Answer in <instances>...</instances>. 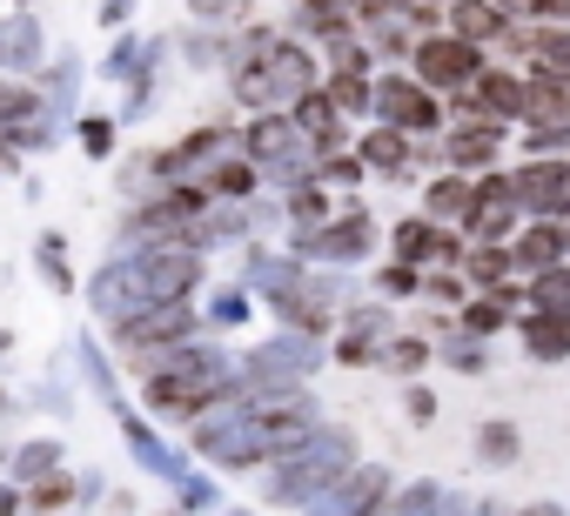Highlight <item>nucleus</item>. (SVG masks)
I'll return each mask as SVG.
<instances>
[{
	"label": "nucleus",
	"mask_w": 570,
	"mask_h": 516,
	"mask_svg": "<svg viewBox=\"0 0 570 516\" xmlns=\"http://www.w3.org/2000/svg\"><path fill=\"white\" fill-rule=\"evenodd\" d=\"M316 61H323V81H336V75L376 81V61H370V48H363L356 34H336V41H323V48H316Z\"/></svg>",
	"instance_id": "obj_35"
},
{
	"label": "nucleus",
	"mask_w": 570,
	"mask_h": 516,
	"mask_svg": "<svg viewBox=\"0 0 570 516\" xmlns=\"http://www.w3.org/2000/svg\"><path fill=\"white\" fill-rule=\"evenodd\" d=\"M35 269H41V282H48L55 296L75 289V255H68V235H61V228H41V235H35Z\"/></svg>",
	"instance_id": "obj_32"
},
{
	"label": "nucleus",
	"mask_w": 570,
	"mask_h": 516,
	"mask_svg": "<svg viewBox=\"0 0 570 516\" xmlns=\"http://www.w3.org/2000/svg\"><path fill=\"white\" fill-rule=\"evenodd\" d=\"M436 503H443V483L436 476H410V483H396L383 496V516H430Z\"/></svg>",
	"instance_id": "obj_41"
},
{
	"label": "nucleus",
	"mask_w": 570,
	"mask_h": 516,
	"mask_svg": "<svg viewBox=\"0 0 570 516\" xmlns=\"http://www.w3.org/2000/svg\"><path fill=\"white\" fill-rule=\"evenodd\" d=\"M376 369H383V376H423V369H436V343H430L423 329H396Z\"/></svg>",
	"instance_id": "obj_30"
},
{
	"label": "nucleus",
	"mask_w": 570,
	"mask_h": 516,
	"mask_svg": "<svg viewBox=\"0 0 570 516\" xmlns=\"http://www.w3.org/2000/svg\"><path fill=\"white\" fill-rule=\"evenodd\" d=\"M563 255H570V215H563Z\"/></svg>",
	"instance_id": "obj_59"
},
{
	"label": "nucleus",
	"mask_w": 570,
	"mask_h": 516,
	"mask_svg": "<svg viewBox=\"0 0 570 516\" xmlns=\"http://www.w3.org/2000/svg\"><path fill=\"white\" fill-rule=\"evenodd\" d=\"M128 282H135V316H141V309L188 302L208 282V262H202V255H188V248H175V241H161V248L128 255Z\"/></svg>",
	"instance_id": "obj_8"
},
{
	"label": "nucleus",
	"mask_w": 570,
	"mask_h": 516,
	"mask_svg": "<svg viewBox=\"0 0 570 516\" xmlns=\"http://www.w3.org/2000/svg\"><path fill=\"white\" fill-rule=\"evenodd\" d=\"M370 296L376 302H416L423 296V269H403V262H383V269H370Z\"/></svg>",
	"instance_id": "obj_42"
},
{
	"label": "nucleus",
	"mask_w": 570,
	"mask_h": 516,
	"mask_svg": "<svg viewBox=\"0 0 570 516\" xmlns=\"http://www.w3.org/2000/svg\"><path fill=\"white\" fill-rule=\"evenodd\" d=\"M396 329H403V322H396L390 302H376V296H370V302H350L343 322H336V336H330V363H336V369H376Z\"/></svg>",
	"instance_id": "obj_10"
},
{
	"label": "nucleus",
	"mask_w": 570,
	"mask_h": 516,
	"mask_svg": "<svg viewBox=\"0 0 570 516\" xmlns=\"http://www.w3.org/2000/svg\"><path fill=\"white\" fill-rule=\"evenodd\" d=\"M75 363H81L88 389H95L108 409H121V403H128V389H121V376H115V363H108V349H101L95 336H81V343H75Z\"/></svg>",
	"instance_id": "obj_33"
},
{
	"label": "nucleus",
	"mask_w": 570,
	"mask_h": 516,
	"mask_svg": "<svg viewBox=\"0 0 570 516\" xmlns=\"http://www.w3.org/2000/svg\"><path fill=\"white\" fill-rule=\"evenodd\" d=\"M436 363L456 369V376H490V343H476V336H463V329H443V336H436Z\"/></svg>",
	"instance_id": "obj_37"
},
{
	"label": "nucleus",
	"mask_w": 570,
	"mask_h": 516,
	"mask_svg": "<svg viewBox=\"0 0 570 516\" xmlns=\"http://www.w3.org/2000/svg\"><path fill=\"white\" fill-rule=\"evenodd\" d=\"M35 88H41V101H48V115L55 121H68V115H81V88H88V61L75 54V48H61L41 75H35Z\"/></svg>",
	"instance_id": "obj_22"
},
{
	"label": "nucleus",
	"mask_w": 570,
	"mask_h": 516,
	"mask_svg": "<svg viewBox=\"0 0 570 516\" xmlns=\"http://www.w3.org/2000/svg\"><path fill=\"white\" fill-rule=\"evenodd\" d=\"M510 175V195H517V215L523 221H557L563 215V188H570V161H550V155H530V161H517V168H503Z\"/></svg>",
	"instance_id": "obj_14"
},
{
	"label": "nucleus",
	"mask_w": 570,
	"mask_h": 516,
	"mask_svg": "<svg viewBox=\"0 0 570 516\" xmlns=\"http://www.w3.org/2000/svg\"><path fill=\"white\" fill-rule=\"evenodd\" d=\"M195 316H202V336L215 343V336H228V329H242V322L255 316V296H248L242 282H215V289H208V302H202Z\"/></svg>",
	"instance_id": "obj_27"
},
{
	"label": "nucleus",
	"mask_w": 570,
	"mask_h": 516,
	"mask_svg": "<svg viewBox=\"0 0 570 516\" xmlns=\"http://www.w3.org/2000/svg\"><path fill=\"white\" fill-rule=\"evenodd\" d=\"M423 302H430L436 316H456V309L470 302V282H463L456 269H423Z\"/></svg>",
	"instance_id": "obj_45"
},
{
	"label": "nucleus",
	"mask_w": 570,
	"mask_h": 516,
	"mask_svg": "<svg viewBox=\"0 0 570 516\" xmlns=\"http://www.w3.org/2000/svg\"><path fill=\"white\" fill-rule=\"evenodd\" d=\"M476 463L483 469H517L523 463V429L510 423V416H490V423H476Z\"/></svg>",
	"instance_id": "obj_29"
},
{
	"label": "nucleus",
	"mask_w": 570,
	"mask_h": 516,
	"mask_svg": "<svg viewBox=\"0 0 570 516\" xmlns=\"http://www.w3.org/2000/svg\"><path fill=\"white\" fill-rule=\"evenodd\" d=\"M168 54H181L188 68H222L228 61V34L222 28H181V34H168Z\"/></svg>",
	"instance_id": "obj_36"
},
{
	"label": "nucleus",
	"mask_w": 570,
	"mask_h": 516,
	"mask_svg": "<svg viewBox=\"0 0 570 516\" xmlns=\"http://www.w3.org/2000/svg\"><path fill=\"white\" fill-rule=\"evenodd\" d=\"M95 21H101L108 34H128V21H135V0H101V8H95Z\"/></svg>",
	"instance_id": "obj_53"
},
{
	"label": "nucleus",
	"mask_w": 570,
	"mask_h": 516,
	"mask_svg": "<svg viewBox=\"0 0 570 516\" xmlns=\"http://www.w3.org/2000/svg\"><path fill=\"white\" fill-rule=\"evenodd\" d=\"M0 416H14V396H8V383H0Z\"/></svg>",
	"instance_id": "obj_57"
},
{
	"label": "nucleus",
	"mask_w": 570,
	"mask_h": 516,
	"mask_svg": "<svg viewBox=\"0 0 570 516\" xmlns=\"http://www.w3.org/2000/svg\"><path fill=\"white\" fill-rule=\"evenodd\" d=\"M188 449L202 456V463H215V469H268V443H262V429H255V409L235 396L228 409H215V416H202L195 429H188Z\"/></svg>",
	"instance_id": "obj_7"
},
{
	"label": "nucleus",
	"mask_w": 570,
	"mask_h": 516,
	"mask_svg": "<svg viewBox=\"0 0 570 516\" xmlns=\"http://www.w3.org/2000/svg\"><path fill=\"white\" fill-rule=\"evenodd\" d=\"M570 255H563V221H523L517 235H510V269L530 282V276H543V269H563Z\"/></svg>",
	"instance_id": "obj_20"
},
{
	"label": "nucleus",
	"mask_w": 570,
	"mask_h": 516,
	"mask_svg": "<svg viewBox=\"0 0 570 516\" xmlns=\"http://www.w3.org/2000/svg\"><path fill=\"white\" fill-rule=\"evenodd\" d=\"M376 241H383V228H376V215L363 208V195L343 201L323 228H289V235H282V248H289L303 269H343V276L370 262Z\"/></svg>",
	"instance_id": "obj_4"
},
{
	"label": "nucleus",
	"mask_w": 570,
	"mask_h": 516,
	"mask_svg": "<svg viewBox=\"0 0 570 516\" xmlns=\"http://www.w3.org/2000/svg\"><path fill=\"white\" fill-rule=\"evenodd\" d=\"M456 276L470 282V296H490V289H497L503 276H517V269H510V248H490V241H470V248H463V269H456Z\"/></svg>",
	"instance_id": "obj_31"
},
{
	"label": "nucleus",
	"mask_w": 570,
	"mask_h": 516,
	"mask_svg": "<svg viewBox=\"0 0 570 516\" xmlns=\"http://www.w3.org/2000/svg\"><path fill=\"white\" fill-rule=\"evenodd\" d=\"M242 21H255V0H188V28H222V34H235Z\"/></svg>",
	"instance_id": "obj_43"
},
{
	"label": "nucleus",
	"mask_w": 570,
	"mask_h": 516,
	"mask_svg": "<svg viewBox=\"0 0 570 516\" xmlns=\"http://www.w3.org/2000/svg\"><path fill=\"white\" fill-rule=\"evenodd\" d=\"M396 489V476H390V463H356L336 489H323L303 516H383V496Z\"/></svg>",
	"instance_id": "obj_15"
},
{
	"label": "nucleus",
	"mask_w": 570,
	"mask_h": 516,
	"mask_svg": "<svg viewBox=\"0 0 570 516\" xmlns=\"http://www.w3.org/2000/svg\"><path fill=\"white\" fill-rule=\"evenodd\" d=\"M510 516H570L563 503H523V509H510Z\"/></svg>",
	"instance_id": "obj_54"
},
{
	"label": "nucleus",
	"mask_w": 570,
	"mask_h": 516,
	"mask_svg": "<svg viewBox=\"0 0 570 516\" xmlns=\"http://www.w3.org/2000/svg\"><path fill=\"white\" fill-rule=\"evenodd\" d=\"M41 108H48V101H41V88H35V81H14V75H0V135L28 128Z\"/></svg>",
	"instance_id": "obj_38"
},
{
	"label": "nucleus",
	"mask_w": 570,
	"mask_h": 516,
	"mask_svg": "<svg viewBox=\"0 0 570 516\" xmlns=\"http://www.w3.org/2000/svg\"><path fill=\"white\" fill-rule=\"evenodd\" d=\"M61 469H68L61 436H28V443L8 449V463H0V476H8L14 489H35V483H48V476H61Z\"/></svg>",
	"instance_id": "obj_24"
},
{
	"label": "nucleus",
	"mask_w": 570,
	"mask_h": 516,
	"mask_svg": "<svg viewBox=\"0 0 570 516\" xmlns=\"http://www.w3.org/2000/svg\"><path fill=\"white\" fill-rule=\"evenodd\" d=\"M68 369H75V356H68V363L55 356V369H48V383L35 389V403H41L48 416H61V423L75 416V376H68Z\"/></svg>",
	"instance_id": "obj_49"
},
{
	"label": "nucleus",
	"mask_w": 570,
	"mask_h": 516,
	"mask_svg": "<svg viewBox=\"0 0 570 516\" xmlns=\"http://www.w3.org/2000/svg\"><path fill=\"white\" fill-rule=\"evenodd\" d=\"M503 14H497V0H450V8H443V34L450 41H463V48H476L483 61H490V48L503 41Z\"/></svg>",
	"instance_id": "obj_21"
},
{
	"label": "nucleus",
	"mask_w": 570,
	"mask_h": 516,
	"mask_svg": "<svg viewBox=\"0 0 570 516\" xmlns=\"http://www.w3.org/2000/svg\"><path fill=\"white\" fill-rule=\"evenodd\" d=\"M430 241H436V221H423V215H403V221H390V262H403V269H423V262H430Z\"/></svg>",
	"instance_id": "obj_34"
},
{
	"label": "nucleus",
	"mask_w": 570,
	"mask_h": 516,
	"mask_svg": "<svg viewBox=\"0 0 570 516\" xmlns=\"http://www.w3.org/2000/svg\"><path fill=\"white\" fill-rule=\"evenodd\" d=\"M195 336H202V316H195V302L141 309V316H128V322H115V329H108V343H115V356L128 363V376H135V383H141V376H155V363H161L168 349L195 343Z\"/></svg>",
	"instance_id": "obj_6"
},
{
	"label": "nucleus",
	"mask_w": 570,
	"mask_h": 516,
	"mask_svg": "<svg viewBox=\"0 0 570 516\" xmlns=\"http://www.w3.org/2000/svg\"><path fill=\"white\" fill-rule=\"evenodd\" d=\"M115 135H121L115 115H81V121H75V141H81L88 161H115Z\"/></svg>",
	"instance_id": "obj_48"
},
{
	"label": "nucleus",
	"mask_w": 570,
	"mask_h": 516,
	"mask_svg": "<svg viewBox=\"0 0 570 516\" xmlns=\"http://www.w3.org/2000/svg\"><path fill=\"white\" fill-rule=\"evenodd\" d=\"M350 302H356V282H350L343 269H303V282H296V289H282L268 309H275V322L289 329V336L330 343Z\"/></svg>",
	"instance_id": "obj_5"
},
{
	"label": "nucleus",
	"mask_w": 570,
	"mask_h": 516,
	"mask_svg": "<svg viewBox=\"0 0 570 516\" xmlns=\"http://www.w3.org/2000/svg\"><path fill=\"white\" fill-rule=\"evenodd\" d=\"M436 409H443V403H436V389H430V383H410V389H403V416H410L416 429H430V423H436Z\"/></svg>",
	"instance_id": "obj_51"
},
{
	"label": "nucleus",
	"mask_w": 570,
	"mask_h": 516,
	"mask_svg": "<svg viewBox=\"0 0 570 516\" xmlns=\"http://www.w3.org/2000/svg\"><path fill=\"white\" fill-rule=\"evenodd\" d=\"M289 121H296V135H303L316 155H343V148L356 141V135H350V121L330 108V95H323V88H316V95H303V101L289 108Z\"/></svg>",
	"instance_id": "obj_23"
},
{
	"label": "nucleus",
	"mask_w": 570,
	"mask_h": 516,
	"mask_svg": "<svg viewBox=\"0 0 570 516\" xmlns=\"http://www.w3.org/2000/svg\"><path fill=\"white\" fill-rule=\"evenodd\" d=\"M490 302H503L510 316H523V309H530V282H523V276H503V282L490 289Z\"/></svg>",
	"instance_id": "obj_52"
},
{
	"label": "nucleus",
	"mask_w": 570,
	"mask_h": 516,
	"mask_svg": "<svg viewBox=\"0 0 570 516\" xmlns=\"http://www.w3.org/2000/svg\"><path fill=\"white\" fill-rule=\"evenodd\" d=\"M350 155L363 161V175H383V181H410V168H416V141L410 135H396V128H363L356 141H350Z\"/></svg>",
	"instance_id": "obj_19"
},
{
	"label": "nucleus",
	"mask_w": 570,
	"mask_h": 516,
	"mask_svg": "<svg viewBox=\"0 0 570 516\" xmlns=\"http://www.w3.org/2000/svg\"><path fill=\"white\" fill-rule=\"evenodd\" d=\"M255 302H275L282 289H296L303 282V262H296V255L289 248H282V241H248L242 248V276H235Z\"/></svg>",
	"instance_id": "obj_18"
},
{
	"label": "nucleus",
	"mask_w": 570,
	"mask_h": 516,
	"mask_svg": "<svg viewBox=\"0 0 570 516\" xmlns=\"http://www.w3.org/2000/svg\"><path fill=\"white\" fill-rule=\"evenodd\" d=\"M510 329H517V343H523L530 363H570V316H537V309H523Z\"/></svg>",
	"instance_id": "obj_26"
},
{
	"label": "nucleus",
	"mask_w": 570,
	"mask_h": 516,
	"mask_svg": "<svg viewBox=\"0 0 570 516\" xmlns=\"http://www.w3.org/2000/svg\"><path fill=\"white\" fill-rule=\"evenodd\" d=\"M530 309H537V316H570V262L530 276Z\"/></svg>",
	"instance_id": "obj_46"
},
{
	"label": "nucleus",
	"mask_w": 570,
	"mask_h": 516,
	"mask_svg": "<svg viewBox=\"0 0 570 516\" xmlns=\"http://www.w3.org/2000/svg\"><path fill=\"white\" fill-rule=\"evenodd\" d=\"M410 8H430V14H443V8H450V0H410Z\"/></svg>",
	"instance_id": "obj_56"
},
{
	"label": "nucleus",
	"mask_w": 570,
	"mask_h": 516,
	"mask_svg": "<svg viewBox=\"0 0 570 516\" xmlns=\"http://www.w3.org/2000/svg\"><path fill=\"white\" fill-rule=\"evenodd\" d=\"M503 148H510V128H497V121H450L436 135V168L476 181V175H490L503 161Z\"/></svg>",
	"instance_id": "obj_13"
},
{
	"label": "nucleus",
	"mask_w": 570,
	"mask_h": 516,
	"mask_svg": "<svg viewBox=\"0 0 570 516\" xmlns=\"http://www.w3.org/2000/svg\"><path fill=\"white\" fill-rule=\"evenodd\" d=\"M523 155L570 161V115H530V121H523Z\"/></svg>",
	"instance_id": "obj_39"
},
{
	"label": "nucleus",
	"mask_w": 570,
	"mask_h": 516,
	"mask_svg": "<svg viewBox=\"0 0 570 516\" xmlns=\"http://www.w3.org/2000/svg\"><path fill=\"white\" fill-rule=\"evenodd\" d=\"M323 95H330V108H336L343 121H376V115H370V81L336 75V81H323Z\"/></svg>",
	"instance_id": "obj_47"
},
{
	"label": "nucleus",
	"mask_w": 570,
	"mask_h": 516,
	"mask_svg": "<svg viewBox=\"0 0 570 516\" xmlns=\"http://www.w3.org/2000/svg\"><path fill=\"white\" fill-rule=\"evenodd\" d=\"M48 61H55V48H48V28H41V14H35V8H14L8 21H0V75L35 81Z\"/></svg>",
	"instance_id": "obj_16"
},
{
	"label": "nucleus",
	"mask_w": 570,
	"mask_h": 516,
	"mask_svg": "<svg viewBox=\"0 0 570 516\" xmlns=\"http://www.w3.org/2000/svg\"><path fill=\"white\" fill-rule=\"evenodd\" d=\"M416 88H430L436 101H450V95H463L476 75H483V54L476 48H463V41H450V34H423L416 48H410V68H403Z\"/></svg>",
	"instance_id": "obj_11"
},
{
	"label": "nucleus",
	"mask_w": 570,
	"mask_h": 516,
	"mask_svg": "<svg viewBox=\"0 0 570 516\" xmlns=\"http://www.w3.org/2000/svg\"><path fill=\"white\" fill-rule=\"evenodd\" d=\"M330 363V343H309V336H289L275 329L268 343L242 349L235 356V383H242V403H262V396H289V389H309V376Z\"/></svg>",
	"instance_id": "obj_3"
},
{
	"label": "nucleus",
	"mask_w": 570,
	"mask_h": 516,
	"mask_svg": "<svg viewBox=\"0 0 570 516\" xmlns=\"http://www.w3.org/2000/svg\"><path fill=\"white\" fill-rule=\"evenodd\" d=\"M168 489H175V509H181V516H215V509H222V489H215L208 469H188V476L168 483Z\"/></svg>",
	"instance_id": "obj_44"
},
{
	"label": "nucleus",
	"mask_w": 570,
	"mask_h": 516,
	"mask_svg": "<svg viewBox=\"0 0 570 516\" xmlns=\"http://www.w3.org/2000/svg\"><path fill=\"white\" fill-rule=\"evenodd\" d=\"M0 356H14V329H0Z\"/></svg>",
	"instance_id": "obj_58"
},
{
	"label": "nucleus",
	"mask_w": 570,
	"mask_h": 516,
	"mask_svg": "<svg viewBox=\"0 0 570 516\" xmlns=\"http://www.w3.org/2000/svg\"><path fill=\"white\" fill-rule=\"evenodd\" d=\"M470 201H476V181H470V175L436 168V175L423 181V221H436V228H463V221H470Z\"/></svg>",
	"instance_id": "obj_25"
},
{
	"label": "nucleus",
	"mask_w": 570,
	"mask_h": 516,
	"mask_svg": "<svg viewBox=\"0 0 570 516\" xmlns=\"http://www.w3.org/2000/svg\"><path fill=\"white\" fill-rule=\"evenodd\" d=\"M563 215H570V188H563ZM563 215H557V221H563Z\"/></svg>",
	"instance_id": "obj_60"
},
{
	"label": "nucleus",
	"mask_w": 570,
	"mask_h": 516,
	"mask_svg": "<svg viewBox=\"0 0 570 516\" xmlns=\"http://www.w3.org/2000/svg\"><path fill=\"white\" fill-rule=\"evenodd\" d=\"M202 188H208V201H235V208H248V201L262 195V175H255L242 155H222V161L202 175Z\"/></svg>",
	"instance_id": "obj_28"
},
{
	"label": "nucleus",
	"mask_w": 570,
	"mask_h": 516,
	"mask_svg": "<svg viewBox=\"0 0 570 516\" xmlns=\"http://www.w3.org/2000/svg\"><path fill=\"white\" fill-rule=\"evenodd\" d=\"M255 409V429H262V443H268V463H282L289 449H303L330 416H323V403L309 396V389H289V396H262V403H248Z\"/></svg>",
	"instance_id": "obj_12"
},
{
	"label": "nucleus",
	"mask_w": 570,
	"mask_h": 516,
	"mask_svg": "<svg viewBox=\"0 0 570 516\" xmlns=\"http://www.w3.org/2000/svg\"><path fill=\"white\" fill-rule=\"evenodd\" d=\"M463 228H436V241H430V262L423 269H463Z\"/></svg>",
	"instance_id": "obj_50"
},
{
	"label": "nucleus",
	"mask_w": 570,
	"mask_h": 516,
	"mask_svg": "<svg viewBox=\"0 0 570 516\" xmlns=\"http://www.w3.org/2000/svg\"><path fill=\"white\" fill-rule=\"evenodd\" d=\"M510 322H517V316H510L503 302H490V296H470V302L456 309V329H463V336H476V343H497Z\"/></svg>",
	"instance_id": "obj_40"
},
{
	"label": "nucleus",
	"mask_w": 570,
	"mask_h": 516,
	"mask_svg": "<svg viewBox=\"0 0 570 516\" xmlns=\"http://www.w3.org/2000/svg\"><path fill=\"white\" fill-rule=\"evenodd\" d=\"M0 463H8V449H0Z\"/></svg>",
	"instance_id": "obj_62"
},
{
	"label": "nucleus",
	"mask_w": 570,
	"mask_h": 516,
	"mask_svg": "<svg viewBox=\"0 0 570 516\" xmlns=\"http://www.w3.org/2000/svg\"><path fill=\"white\" fill-rule=\"evenodd\" d=\"M235 396H242L235 356H228L222 343H208V336L168 349V356L155 363V376H141V416H148V423H188V429H195L202 416L228 409Z\"/></svg>",
	"instance_id": "obj_1"
},
{
	"label": "nucleus",
	"mask_w": 570,
	"mask_h": 516,
	"mask_svg": "<svg viewBox=\"0 0 570 516\" xmlns=\"http://www.w3.org/2000/svg\"><path fill=\"white\" fill-rule=\"evenodd\" d=\"M370 115H376L383 128L410 135V141H436V135L450 128V108H443L430 88H416L403 68H383V75L370 81Z\"/></svg>",
	"instance_id": "obj_9"
},
{
	"label": "nucleus",
	"mask_w": 570,
	"mask_h": 516,
	"mask_svg": "<svg viewBox=\"0 0 570 516\" xmlns=\"http://www.w3.org/2000/svg\"><path fill=\"white\" fill-rule=\"evenodd\" d=\"M115 423H121V436H128V456H135L155 483H181V476L195 469V463H188V449L161 443V436H155V423H148L135 403H121V409H115Z\"/></svg>",
	"instance_id": "obj_17"
},
{
	"label": "nucleus",
	"mask_w": 570,
	"mask_h": 516,
	"mask_svg": "<svg viewBox=\"0 0 570 516\" xmlns=\"http://www.w3.org/2000/svg\"><path fill=\"white\" fill-rule=\"evenodd\" d=\"M215 516H262V509H235V503H222V509H215Z\"/></svg>",
	"instance_id": "obj_55"
},
{
	"label": "nucleus",
	"mask_w": 570,
	"mask_h": 516,
	"mask_svg": "<svg viewBox=\"0 0 570 516\" xmlns=\"http://www.w3.org/2000/svg\"><path fill=\"white\" fill-rule=\"evenodd\" d=\"M363 463V443L350 423H323L303 449H289L282 463H268V483H262V509H309L323 489H336L350 469Z\"/></svg>",
	"instance_id": "obj_2"
},
{
	"label": "nucleus",
	"mask_w": 570,
	"mask_h": 516,
	"mask_svg": "<svg viewBox=\"0 0 570 516\" xmlns=\"http://www.w3.org/2000/svg\"><path fill=\"white\" fill-rule=\"evenodd\" d=\"M161 516H181V509H161Z\"/></svg>",
	"instance_id": "obj_61"
}]
</instances>
